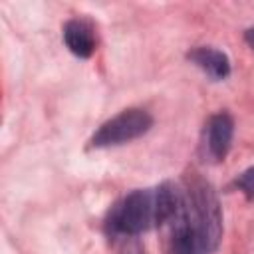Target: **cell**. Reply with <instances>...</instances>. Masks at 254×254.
I'll return each mask as SVG.
<instances>
[{
    "label": "cell",
    "instance_id": "6da1fadb",
    "mask_svg": "<svg viewBox=\"0 0 254 254\" xmlns=\"http://www.w3.org/2000/svg\"><path fill=\"white\" fill-rule=\"evenodd\" d=\"M183 198L185 190L169 181L155 189H135L111 208L105 222L107 236H139L155 226H163L177 214Z\"/></svg>",
    "mask_w": 254,
    "mask_h": 254
},
{
    "label": "cell",
    "instance_id": "5b68a950",
    "mask_svg": "<svg viewBox=\"0 0 254 254\" xmlns=\"http://www.w3.org/2000/svg\"><path fill=\"white\" fill-rule=\"evenodd\" d=\"M232 137H234V119L230 117V113L220 111L210 115L202 131V143H200L202 157L212 163L224 161V157L232 147Z\"/></svg>",
    "mask_w": 254,
    "mask_h": 254
},
{
    "label": "cell",
    "instance_id": "7a4b0ae2",
    "mask_svg": "<svg viewBox=\"0 0 254 254\" xmlns=\"http://www.w3.org/2000/svg\"><path fill=\"white\" fill-rule=\"evenodd\" d=\"M187 202L194 226L200 234L204 250L210 254L218 248L222 238V208L210 183L202 177H192L187 183Z\"/></svg>",
    "mask_w": 254,
    "mask_h": 254
},
{
    "label": "cell",
    "instance_id": "52a82bcc",
    "mask_svg": "<svg viewBox=\"0 0 254 254\" xmlns=\"http://www.w3.org/2000/svg\"><path fill=\"white\" fill-rule=\"evenodd\" d=\"M62 36H64L65 48L75 58L87 60V58L93 56V52H95V36H93V28L85 20H77V18L67 20L64 24Z\"/></svg>",
    "mask_w": 254,
    "mask_h": 254
},
{
    "label": "cell",
    "instance_id": "30bf717a",
    "mask_svg": "<svg viewBox=\"0 0 254 254\" xmlns=\"http://www.w3.org/2000/svg\"><path fill=\"white\" fill-rule=\"evenodd\" d=\"M244 40H246V44L254 50V28H248V30L244 32Z\"/></svg>",
    "mask_w": 254,
    "mask_h": 254
},
{
    "label": "cell",
    "instance_id": "8992f818",
    "mask_svg": "<svg viewBox=\"0 0 254 254\" xmlns=\"http://www.w3.org/2000/svg\"><path fill=\"white\" fill-rule=\"evenodd\" d=\"M187 60L202 69L212 81H222L230 75V60L222 50L212 46H198L187 54Z\"/></svg>",
    "mask_w": 254,
    "mask_h": 254
},
{
    "label": "cell",
    "instance_id": "3957f363",
    "mask_svg": "<svg viewBox=\"0 0 254 254\" xmlns=\"http://www.w3.org/2000/svg\"><path fill=\"white\" fill-rule=\"evenodd\" d=\"M151 127H153V117L149 111L141 107H129L113 115L105 123H101L99 129L91 135L89 147L103 149V147L125 145L129 141L143 137Z\"/></svg>",
    "mask_w": 254,
    "mask_h": 254
},
{
    "label": "cell",
    "instance_id": "ba28073f",
    "mask_svg": "<svg viewBox=\"0 0 254 254\" xmlns=\"http://www.w3.org/2000/svg\"><path fill=\"white\" fill-rule=\"evenodd\" d=\"M232 187L238 189L246 200H254V165L248 167L246 171H242L234 181H232Z\"/></svg>",
    "mask_w": 254,
    "mask_h": 254
},
{
    "label": "cell",
    "instance_id": "9c48e42d",
    "mask_svg": "<svg viewBox=\"0 0 254 254\" xmlns=\"http://www.w3.org/2000/svg\"><path fill=\"white\" fill-rule=\"evenodd\" d=\"M119 246V254H147L143 244L137 240V236H117L111 238Z\"/></svg>",
    "mask_w": 254,
    "mask_h": 254
},
{
    "label": "cell",
    "instance_id": "277c9868",
    "mask_svg": "<svg viewBox=\"0 0 254 254\" xmlns=\"http://www.w3.org/2000/svg\"><path fill=\"white\" fill-rule=\"evenodd\" d=\"M167 224H169V254H208L202 246L200 234L190 216L187 192L181 208Z\"/></svg>",
    "mask_w": 254,
    "mask_h": 254
}]
</instances>
